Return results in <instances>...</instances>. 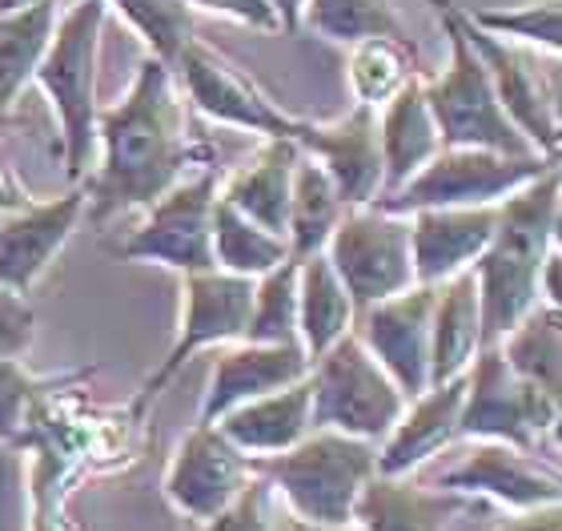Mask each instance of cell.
Wrapping results in <instances>:
<instances>
[{
  "mask_svg": "<svg viewBox=\"0 0 562 531\" xmlns=\"http://www.w3.org/2000/svg\"><path fill=\"white\" fill-rule=\"evenodd\" d=\"M97 150L101 166L85 186V218L93 225H105L117 213L149 210L161 193L189 177V169L210 166L213 157L210 145L189 137L173 69L149 53L137 60V73L117 106L97 109Z\"/></svg>",
  "mask_w": 562,
  "mask_h": 531,
  "instance_id": "cell-1",
  "label": "cell"
},
{
  "mask_svg": "<svg viewBox=\"0 0 562 531\" xmlns=\"http://www.w3.org/2000/svg\"><path fill=\"white\" fill-rule=\"evenodd\" d=\"M554 246H559V166L498 201L491 246L470 266L482 302V346L498 343L542 302L539 274Z\"/></svg>",
  "mask_w": 562,
  "mask_h": 531,
  "instance_id": "cell-2",
  "label": "cell"
},
{
  "mask_svg": "<svg viewBox=\"0 0 562 531\" xmlns=\"http://www.w3.org/2000/svg\"><path fill=\"white\" fill-rule=\"evenodd\" d=\"M105 0H77L53 29L45 57L33 81L45 89L48 106L60 121L65 142V174L85 181L97 154V73H101V33H105Z\"/></svg>",
  "mask_w": 562,
  "mask_h": 531,
  "instance_id": "cell-3",
  "label": "cell"
},
{
  "mask_svg": "<svg viewBox=\"0 0 562 531\" xmlns=\"http://www.w3.org/2000/svg\"><path fill=\"white\" fill-rule=\"evenodd\" d=\"M254 472L270 479L290 516L310 523H353V504L378 475V443L314 427L302 443L278 455H258Z\"/></svg>",
  "mask_w": 562,
  "mask_h": 531,
  "instance_id": "cell-4",
  "label": "cell"
},
{
  "mask_svg": "<svg viewBox=\"0 0 562 531\" xmlns=\"http://www.w3.org/2000/svg\"><path fill=\"white\" fill-rule=\"evenodd\" d=\"M430 4L450 41V65L438 77H422V93H426L442 145H474V150H494L510 157L535 154V145L498 106V93L482 69L479 53L467 45V36L458 29L454 0H430Z\"/></svg>",
  "mask_w": 562,
  "mask_h": 531,
  "instance_id": "cell-5",
  "label": "cell"
},
{
  "mask_svg": "<svg viewBox=\"0 0 562 531\" xmlns=\"http://www.w3.org/2000/svg\"><path fill=\"white\" fill-rule=\"evenodd\" d=\"M554 166L559 157H510L494 150H474V145H442L406 186L382 193L370 206L402 213V218L414 210H446V206H498Z\"/></svg>",
  "mask_w": 562,
  "mask_h": 531,
  "instance_id": "cell-6",
  "label": "cell"
},
{
  "mask_svg": "<svg viewBox=\"0 0 562 531\" xmlns=\"http://www.w3.org/2000/svg\"><path fill=\"white\" fill-rule=\"evenodd\" d=\"M310 402H314V427L322 431L382 443L411 399L350 331L310 363Z\"/></svg>",
  "mask_w": 562,
  "mask_h": 531,
  "instance_id": "cell-7",
  "label": "cell"
},
{
  "mask_svg": "<svg viewBox=\"0 0 562 531\" xmlns=\"http://www.w3.org/2000/svg\"><path fill=\"white\" fill-rule=\"evenodd\" d=\"M562 399L518 378L498 343H486L467 370V399L458 414V439H494L518 451H535L554 435Z\"/></svg>",
  "mask_w": 562,
  "mask_h": 531,
  "instance_id": "cell-8",
  "label": "cell"
},
{
  "mask_svg": "<svg viewBox=\"0 0 562 531\" xmlns=\"http://www.w3.org/2000/svg\"><path fill=\"white\" fill-rule=\"evenodd\" d=\"M322 254L338 270L358 310L414 286L411 218H402V213H386L378 206H353L341 213V222L334 225Z\"/></svg>",
  "mask_w": 562,
  "mask_h": 531,
  "instance_id": "cell-9",
  "label": "cell"
},
{
  "mask_svg": "<svg viewBox=\"0 0 562 531\" xmlns=\"http://www.w3.org/2000/svg\"><path fill=\"white\" fill-rule=\"evenodd\" d=\"M181 278H186L181 283V327H177V339L169 346V354H165V363L140 383L137 399H133L130 411L137 423L145 407L173 383V375L193 354L210 351V346L237 343L246 334L249 307H254V278L225 270L181 274Z\"/></svg>",
  "mask_w": 562,
  "mask_h": 531,
  "instance_id": "cell-10",
  "label": "cell"
},
{
  "mask_svg": "<svg viewBox=\"0 0 562 531\" xmlns=\"http://www.w3.org/2000/svg\"><path fill=\"white\" fill-rule=\"evenodd\" d=\"M217 169L201 166L181 177L169 193L145 210V222L117 250L125 262H157L177 274L217 270L213 266V201H217Z\"/></svg>",
  "mask_w": 562,
  "mask_h": 531,
  "instance_id": "cell-11",
  "label": "cell"
},
{
  "mask_svg": "<svg viewBox=\"0 0 562 531\" xmlns=\"http://www.w3.org/2000/svg\"><path fill=\"white\" fill-rule=\"evenodd\" d=\"M169 69H173L181 93L210 121H222V125H234V130L246 133H261V137H290V142H297L305 121L285 113L241 65H234L225 53L210 48L201 36H193L177 53Z\"/></svg>",
  "mask_w": 562,
  "mask_h": 531,
  "instance_id": "cell-12",
  "label": "cell"
},
{
  "mask_svg": "<svg viewBox=\"0 0 562 531\" xmlns=\"http://www.w3.org/2000/svg\"><path fill=\"white\" fill-rule=\"evenodd\" d=\"M454 12L458 29L467 36V45L479 53L482 69H486L494 93H498V106L506 109V118L515 121L518 133L535 145V154L559 157V97H554V85L542 81V73L535 69V57H530L535 48L515 45L506 36L479 29L458 0Z\"/></svg>",
  "mask_w": 562,
  "mask_h": 531,
  "instance_id": "cell-13",
  "label": "cell"
},
{
  "mask_svg": "<svg viewBox=\"0 0 562 531\" xmlns=\"http://www.w3.org/2000/svg\"><path fill=\"white\" fill-rule=\"evenodd\" d=\"M254 475V455L237 451L213 423H198L169 455L165 496L186 520L210 523L246 491Z\"/></svg>",
  "mask_w": 562,
  "mask_h": 531,
  "instance_id": "cell-14",
  "label": "cell"
},
{
  "mask_svg": "<svg viewBox=\"0 0 562 531\" xmlns=\"http://www.w3.org/2000/svg\"><path fill=\"white\" fill-rule=\"evenodd\" d=\"M438 286H406L374 307L358 310L353 334L374 354L406 399H418L430 387V319Z\"/></svg>",
  "mask_w": 562,
  "mask_h": 531,
  "instance_id": "cell-15",
  "label": "cell"
},
{
  "mask_svg": "<svg viewBox=\"0 0 562 531\" xmlns=\"http://www.w3.org/2000/svg\"><path fill=\"white\" fill-rule=\"evenodd\" d=\"M438 487L470 499H491L506 511L547 508V504H559L562 496L554 463H539L535 451H518L494 439L474 443V451L458 467H450L438 479Z\"/></svg>",
  "mask_w": 562,
  "mask_h": 531,
  "instance_id": "cell-16",
  "label": "cell"
},
{
  "mask_svg": "<svg viewBox=\"0 0 562 531\" xmlns=\"http://www.w3.org/2000/svg\"><path fill=\"white\" fill-rule=\"evenodd\" d=\"M85 186H72L53 201H29L24 210L0 213V286L29 295L85 222Z\"/></svg>",
  "mask_w": 562,
  "mask_h": 531,
  "instance_id": "cell-17",
  "label": "cell"
},
{
  "mask_svg": "<svg viewBox=\"0 0 562 531\" xmlns=\"http://www.w3.org/2000/svg\"><path fill=\"white\" fill-rule=\"evenodd\" d=\"M297 150L326 169L346 210L370 206L382 193V145H378V109L353 106L346 118L314 125L305 121L297 133Z\"/></svg>",
  "mask_w": 562,
  "mask_h": 531,
  "instance_id": "cell-18",
  "label": "cell"
},
{
  "mask_svg": "<svg viewBox=\"0 0 562 531\" xmlns=\"http://www.w3.org/2000/svg\"><path fill=\"white\" fill-rule=\"evenodd\" d=\"M310 375V354L302 346H278V343H225L213 354L210 390L201 399L198 423H217L225 411H234L241 402L261 399L270 390L293 387Z\"/></svg>",
  "mask_w": 562,
  "mask_h": 531,
  "instance_id": "cell-19",
  "label": "cell"
},
{
  "mask_svg": "<svg viewBox=\"0 0 562 531\" xmlns=\"http://www.w3.org/2000/svg\"><path fill=\"white\" fill-rule=\"evenodd\" d=\"M406 218H411L414 283L438 286L482 258L498 225V206H446V210H414Z\"/></svg>",
  "mask_w": 562,
  "mask_h": 531,
  "instance_id": "cell-20",
  "label": "cell"
},
{
  "mask_svg": "<svg viewBox=\"0 0 562 531\" xmlns=\"http://www.w3.org/2000/svg\"><path fill=\"white\" fill-rule=\"evenodd\" d=\"M467 399V375L434 383L406 402L398 423L378 443V475H414L458 439V414Z\"/></svg>",
  "mask_w": 562,
  "mask_h": 531,
  "instance_id": "cell-21",
  "label": "cell"
},
{
  "mask_svg": "<svg viewBox=\"0 0 562 531\" xmlns=\"http://www.w3.org/2000/svg\"><path fill=\"white\" fill-rule=\"evenodd\" d=\"M470 508H479V499L422 487L411 475H370L353 504V523L362 531H446Z\"/></svg>",
  "mask_w": 562,
  "mask_h": 531,
  "instance_id": "cell-22",
  "label": "cell"
},
{
  "mask_svg": "<svg viewBox=\"0 0 562 531\" xmlns=\"http://www.w3.org/2000/svg\"><path fill=\"white\" fill-rule=\"evenodd\" d=\"M297 142L290 137H266V142L249 154L246 166H237L225 177L217 193H222L234 210H241L249 222H258L261 230L285 237L290 225V189H293V166H297ZM290 242V237H285Z\"/></svg>",
  "mask_w": 562,
  "mask_h": 531,
  "instance_id": "cell-23",
  "label": "cell"
},
{
  "mask_svg": "<svg viewBox=\"0 0 562 531\" xmlns=\"http://www.w3.org/2000/svg\"><path fill=\"white\" fill-rule=\"evenodd\" d=\"M217 431H222L237 451L246 455H278V451H290L293 443H302L310 431H314V402H310V375L293 387H281L261 395V399H249L234 411H225L217 419Z\"/></svg>",
  "mask_w": 562,
  "mask_h": 531,
  "instance_id": "cell-24",
  "label": "cell"
},
{
  "mask_svg": "<svg viewBox=\"0 0 562 531\" xmlns=\"http://www.w3.org/2000/svg\"><path fill=\"white\" fill-rule=\"evenodd\" d=\"M378 145H382V193L406 186L442 150L434 113L422 93V73H414L411 81L378 109Z\"/></svg>",
  "mask_w": 562,
  "mask_h": 531,
  "instance_id": "cell-25",
  "label": "cell"
},
{
  "mask_svg": "<svg viewBox=\"0 0 562 531\" xmlns=\"http://www.w3.org/2000/svg\"><path fill=\"white\" fill-rule=\"evenodd\" d=\"M482 351V302L474 270L438 283L430 319V387L467 375L474 354Z\"/></svg>",
  "mask_w": 562,
  "mask_h": 531,
  "instance_id": "cell-26",
  "label": "cell"
},
{
  "mask_svg": "<svg viewBox=\"0 0 562 531\" xmlns=\"http://www.w3.org/2000/svg\"><path fill=\"white\" fill-rule=\"evenodd\" d=\"M353 319H358V307L326 254L317 250L297 262V339L310 363L338 339H346L353 331Z\"/></svg>",
  "mask_w": 562,
  "mask_h": 531,
  "instance_id": "cell-27",
  "label": "cell"
},
{
  "mask_svg": "<svg viewBox=\"0 0 562 531\" xmlns=\"http://www.w3.org/2000/svg\"><path fill=\"white\" fill-rule=\"evenodd\" d=\"M57 29V0H36L29 9L0 12V109L12 113L16 97L33 81Z\"/></svg>",
  "mask_w": 562,
  "mask_h": 531,
  "instance_id": "cell-28",
  "label": "cell"
},
{
  "mask_svg": "<svg viewBox=\"0 0 562 531\" xmlns=\"http://www.w3.org/2000/svg\"><path fill=\"white\" fill-rule=\"evenodd\" d=\"M346 213V201L338 198L334 181L326 177V169L317 166L314 157L302 154L297 166H293V189H290V225H285V237H290V258H310L317 250H326L334 225L341 222Z\"/></svg>",
  "mask_w": 562,
  "mask_h": 531,
  "instance_id": "cell-29",
  "label": "cell"
},
{
  "mask_svg": "<svg viewBox=\"0 0 562 531\" xmlns=\"http://www.w3.org/2000/svg\"><path fill=\"white\" fill-rule=\"evenodd\" d=\"M506 366L547 395L562 399V307H539L498 339Z\"/></svg>",
  "mask_w": 562,
  "mask_h": 531,
  "instance_id": "cell-30",
  "label": "cell"
},
{
  "mask_svg": "<svg viewBox=\"0 0 562 531\" xmlns=\"http://www.w3.org/2000/svg\"><path fill=\"white\" fill-rule=\"evenodd\" d=\"M290 258V242L258 222H249L246 213L234 210L229 201L217 193L213 201V266L225 274H241V278H261L273 270L278 262Z\"/></svg>",
  "mask_w": 562,
  "mask_h": 531,
  "instance_id": "cell-31",
  "label": "cell"
},
{
  "mask_svg": "<svg viewBox=\"0 0 562 531\" xmlns=\"http://www.w3.org/2000/svg\"><path fill=\"white\" fill-rule=\"evenodd\" d=\"M93 375V366L85 370H65V375H33L24 370L21 358H0V443L24 451L33 435L36 407L65 387H81Z\"/></svg>",
  "mask_w": 562,
  "mask_h": 531,
  "instance_id": "cell-32",
  "label": "cell"
},
{
  "mask_svg": "<svg viewBox=\"0 0 562 531\" xmlns=\"http://www.w3.org/2000/svg\"><path fill=\"white\" fill-rule=\"evenodd\" d=\"M418 45L414 41H394V36H366L358 45H350V77L353 101L370 109H382L390 97L398 93L402 85L418 73Z\"/></svg>",
  "mask_w": 562,
  "mask_h": 531,
  "instance_id": "cell-33",
  "label": "cell"
},
{
  "mask_svg": "<svg viewBox=\"0 0 562 531\" xmlns=\"http://www.w3.org/2000/svg\"><path fill=\"white\" fill-rule=\"evenodd\" d=\"M302 29L334 45H358L366 36H394L411 41L394 0H305Z\"/></svg>",
  "mask_w": 562,
  "mask_h": 531,
  "instance_id": "cell-34",
  "label": "cell"
},
{
  "mask_svg": "<svg viewBox=\"0 0 562 531\" xmlns=\"http://www.w3.org/2000/svg\"><path fill=\"white\" fill-rule=\"evenodd\" d=\"M246 343L302 346L297 339V258L278 262L273 270L254 278V307L246 322Z\"/></svg>",
  "mask_w": 562,
  "mask_h": 531,
  "instance_id": "cell-35",
  "label": "cell"
},
{
  "mask_svg": "<svg viewBox=\"0 0 562 531\" xmlns=\"http://www.w3.org/2000/svg\"><path fill=\"white\" fill-rule=\"evenodd\" d=\"M105 4L130 21V29L149 48V57L165 60V65H173L177 53L198 36L189 0H105Z\"/></svg>",
  "mask_w": 562,
  "mask_h": 531,
  "instance_id": "cell-36",
  "label": "cell"
},
{
  "mask_svg": "<svg viewBox=\"0 0 562 531\" xmlns=\"http://www.w3.org/2000/svg\"><path fill=\"white\" fill-rule=\"evenodd\" d=\"M467 16L486 33L506 36L535 53H551V57L562 53V0H527L510 9H467Z\"/></svg>",
  "mask_w": 562,
  "mask_h": 531,
  "instance_id": "cell-37",
  "label": "cell"
},
{
  "mask_svg": "<svg viewBox=\"0 0 562 531\" xmlns=\"http://www.w3.org/2000/svg\"><path fill=\"white\" fill-rule=\"evenodd\" d=\"M201 531H293V516H290V508L281 504V496L273 491L270 479L254 475L246 491H241L222 516H213L210 523H201Z\"/></svg>",
  "mask_w": 562,
  "mask_h": 531,
  "instance_id": "cell-38",
  "label": "cell"
},
{
  "mask_svg": "<svg viewBox=\"0 0 562 531\" xmlns=\"http://www.w3.org/2000/svg\"><path fill=\"white\" fill-rule=\"evenodd\" d=\"M36 343V310L29 298L0 286V358H24Z\"/></svg>",
  "mask_w": 562,
  "mask_h": 531,
  "instance_id": "cell-39",
  "label": "cell"
},
{
  "mask_svg": "<svg viewBox=\"0 0 562 531\" xmlns=\"http://www.w3.org/2000/svg\"><path fill=\"white\" fill-rule=\"evenodd\" d=\"M189 9L217 12V16L258 29V33H281V16L270 0H189Z\"/></svg>",
  "mask_w": 562,
  "mask_h": 531,
  "instance_id": "cell-40",
  "label": "cell"
},
{
  "mask_svg": "<svg viewBox=\"0 0 562 531\" xmlns=\"http://www.w3.org/2000/svg\"><path fill=\"white\" fill-rule=\"evenodd\" d=\"M498 531H562V511H559V504L515 511V516H510Z\"/></svg>",
  "mask_w": 562,
  "mask_h": 531,
  "instance_id": "cell-41",
  "label": "cell"
},
{
  "mask_svg": "<svg viewBox=\"0 0 562 531\" xmlns=\"http://www.w3.org/2000/svg\"><path fill=\"white\" fill-rule=\"evenodd\" d=\"M33 201V193L21 186V177L12 174L9 157L0 154V213H12V210H24Z\"/></svg>",
  "mask_w": 562,
  "mask_h": 531,
  "instance_id": "cell-42",
  "label": "cell"
},
{
  "mask_svg": "<svg viewBox=\"0 0 562 531\" xmlns=\"http://www.w3.org/2000/svg\"><path fill=\"white\" fill-rule=\"evenodd\" d=\"M281 16V33H302V4L305 0H270Z\"/></svg>",
  "mask_w": 562,
  "mask_h": 531,
  "instance_id": "cell-43",
  "label": "cell"
},
{
  "mask_svg": "<svg viewBox=\"0 0 562 531\" xmlns=\"http://www.w3.org/2000/svg\"><path fill=\"white\" fill-rule=\"evenodd\" d=\"M293 531H362L358 523H310L293 516Z\"/></svg>",
  "mask_w": 562,
  "mask_h": 531,
  "instance_id": "cell-44",
  "label": "cell"
},
{
  "mask_svg": "<svg viewBox=\"0 0 562 531\" xmlns=\"http://www.w3.org/2000/svg\"><path fill=\"white\" fill-rule=\"evenodd\" d=\"M36 0H0V12H12V9H29Z\"/></svg>",
  "mask_w": 562,
  "mask_h": 531,
  "instance_id": "cell-45",
  "label": "cell"
},
{
  "mask_svg": "<svg viewBox=\"0 0 562 531\" xmlns=\"http://www.w3.org/2000/svg\"><path fill=\"white\" fill-rule=\"evenodd\" d=\"M9 125H12V113H4V109H0V133L9 130Z\"/></svg>",
  "mask_w": 562,
  "mask_h": 531,
  "instance_id": "cell-46",
  "label": "cell"
}]
</instances>
